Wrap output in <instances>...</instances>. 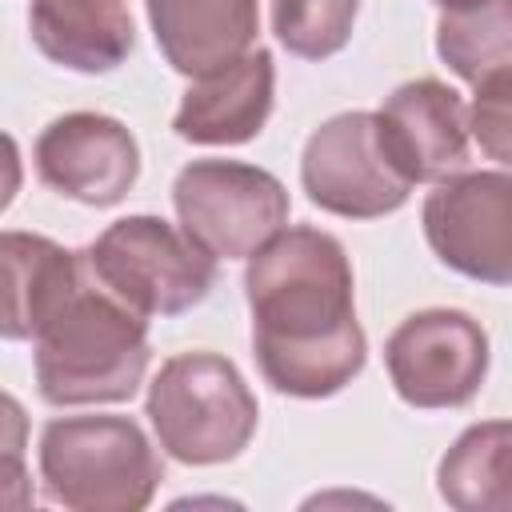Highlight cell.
I'll use <instances>...</instances> for the list:
<instances>
[{
    "label": "cell",
    "instance_id": "6da1fadb",
    "mask_svg": "<svg viewBox=\"0 0 512 512\" xmlns=\"http://www.w3.org/2000/svg\"><path fill=\"white\" fill-rule=\"evenodd\" d=\"M244 296L260 376L296 400H324L348 388L368 340L356 320V288L344 244L320 228H280L248 256Z\"/></svg>",
    "mask_w": 512,
    "mask_h": 512
},
{
    "label": "cell",
    "instance_id": "7a4b0ae2",
    "mask_svg": "<svg viewBox=\"0 0 512 512\" xmlns=\"http://www.w3.org/2000/svg\"><path fill=\"white\" fill-rule=\"evenodd\" d=\"M148 360V316L96 284L92 272L80 292L32 336L36 392L56 408L132 400L144 384Z\"/></svg>",
    "mask_w": 512,
    "mask_h": 512
},
{
    "label": "cell",
    "instance_id": "3957f363",
    "mask_svg": "<svg viewBox=\"0 0 512 512\" xmlns=\"http://www.w3.org/2000/svg\"><path fill=\"white\" fill-rule=\"evenodd\" d=\"M164 480L160 452L128 416H60L40 432L48 504L72 512H140Z\"/></svg>",
    "mask_w": 512,
    "mask_h": 512
},
{
    "label": "cell",
    "instance_id": "277c9868",
    "mask_svg": "<svg viewBox=\"0 0 512 512\" xmlns=\"http://www.w3.org/2000/svg\"><path fill=\"white\" fill-rule=\"evenodd\" d=\"M144 416L172 460L208 468L236 460L252 444L260 404L228 356L180 352L152 376Z\"/></svg>",
    "mask_w": 512,
    "mask_h": 512
},
{
    "label": "cell",
    "instance_id": "5b68a950",
    "mask_svg": "<svg viewBox=\"0 0 512 512\" xmlns=\"http://www.w3.org/2000/svg\"><path fill=\"white\" fill-rule=\"evenodd\" d=\"M88 272L140 316H180L216 288V256L160 216L112 220L88 248Z\"/></svg>",
    "mask_w": 512,
    "mask_h": 512
},
{
    "label": "cell",
    "instance_id": "8992f818",
    "mask_svg": "<svg viewBox=\"0 0 512 512\" xmlns=\"http://www.w3.org/2000/svg\"><path fill=\"white\" fill-rule=\"evenodd\" d=\"M172 204L192 240L216 260H248L288 224V188L244 160H192L176 172Z\"/></svg>",
    "mask_w": 512,
    "mask_h": 512
},
{
    "label": "cell",
    "instance_id": "52a82bcc",
    "mask_svg": "<svg viewBox=\"0 0 512 512\" xmlns=\"http://www.w3.org/2000/svg\"><path fill=\"white\" fill-rule=\"evenodd\" d=\"M300 184L320 212L376 220L408 204L412 180L384 148L376 112H340L324 120L300 156Z\"/></svg>",
    "mask_w": 512,
    "mask_h": 512
},
{
    "label": "cell",
    "instance_id": "ba28073f",
    "mask_svg": "<svg viewBox=\"0 0 512 512\" xmlns=\"http://www.w3.org/2000/svg\"><path fill=\"white\" fill-rule=\"evenodd\" d=\"M396 396L412 408H464L488 376V332L460 308H424L384 344Z\"/></svg>",
    "mask_w": 512,
    "mask_h": 512
},
{
    "label": "cell",
    "instance_id": "9c48e42d",
    "mask_svg": "<svg viewBox=\"0 0 512 512\" xmlns=\"http://www.w3.org/2000/svg\"><path fill=\"white\" fill-rule=\"evenodd\" d=\"M436 260L476 284H512V172H460L440 180L420 212Z\"/></svg>",
    "mask_w": 512,
    "mask_h": 512
},
{
    "label": "cell",
    "instance_id": "30bf717a",
    "mask_svg": "<svg viewBox=\"0 0 512 512\" xmlns=\"http://www.w3.org/2000/svg\"><path fill=\"white\" fill-rule=\"evenodd\" d=\"M36 176L88 208L120 204L140 176V144L136 136L104 112H68L56 116L32 148Z\"/></svg>",
    "mask_w": 512,
    "mask_h": 512
},
{
    "label": "cell",
    "instance_id": "8fae6325",
    "mask_svg": "<svg viewBox=\"0 0 512 512\" xmlns=\"http://www.w3.org/2000/svg\"><path fill=\"white\" fill-rule=\"evenodd\" d=\"M376 120L388 156L412 184H440L468 168V108L444 80L420 76L400 84Z\"/></svg>",
    "mask_w": 512,
    "mask_h": 512
},
{
    "label": "cell",
    "instance_id": "7c38bea8",
    "mask_svg": "<svg viewBox=\"0 0 512 512\" xmlns=\"http://www.w3.org/2000/svg\"><path fill=\"white\" fill-rule=\"evenodd\" d=\"M276 64L268 48L244 52L236 64L192 80L184 92L172 132L188 144H248L272 116Z\"/></svg>",
    "mask_w": 512,
    "mask_h": 512
},
{
    "label": "cell",
    "instance_id": "4fadbf2b",
    "mask_svg": "<svg viewBox=\"0 0 512 512\" xmlns=\"http://www.w3.org/2000/svg\"><path fill=\"white\" fill-rule=\"evenodd\" d=\"M160 56L180 76H208L256 48L260 0H144Z\"/></svg>",
    "mask_w": 512,
    "mask_h": 512
},
{
    "label": "cell",
    "instance_id": "5bb4252c",
    "mask_svg": "<svg viewBox=\"0 0 512 512\" xmlns=\"http://www.w3.org/2000/svg\"><path fill=\"white\" fill-rule=\"evenodd\" d=\"M4 256V340H32L88 280L84 252H72L48 236L8 228L0 236Z\"/></svg>",
    "mask_w": 512,
    "mask_h": 512
},
{
    "label": "cell",
    "instance_id": "9a60e30c",
    "mask_svg": "<svg viewBox=\"0 0 512 512\" xmlns=\"http://www.w3.org/2000/svg\"><path fill=\"white\" fill-rule=\"evenodd\" d=\"M28 32L52 64L84 76L120 68L136 48V24L124 0H32Z\"/></svg>",
    "mask_w": 512,
    "mask_h": 512
},
{
    "label": "cell",
    "instance_id": "2e32d148",
    "mask_svg": "<svg viewBox=\"0 0 512 512\" xmlns=\"http://www.w3.org/2000/svg\"><path fill=\"white\" fill-rule=\"evenodd\" d=\"M436 488L456 512H512V420L468 424L440 456Z\"/></svg>",
    "mask_w": 512,
    "mask_h": 512
},
{
    "label": "cell",
    "instance_id": "e0dca14e",
    "mask_svg": "<svg viewBox=\"0 0 512 512\" xmlns=\"http://www.w3.org/2000/svg\"><path fill=\"white\" fill-rule=\"evenodd\" d=\"M436 52L472 88L512 72V0H464L440 8Z\"/></svg>",
    "mask_w": 512,
    "mask_h": 512
},
{
    "label": "cell",
    "instance_id": "ac0fdd59",
    "mask_svg": "<svg viewBox=\"0 0 512 512\" xmlns=\"http://www.w3.org/2000/svg\"><path fill=\"white\" fill-rule=\"evenodd\" d=\"M360 0H272V32L300 60H328L352 40Z\"/></svg>",
    "mask_w": 512,
    "mask_h": 512
},
{
    "label": "cell",
    "instance_id": "d6986e66",
    "mask_svg": "<svg viewBox=\"0 0 512 512\" xmlns=\"http://www.w3.org/2000/svg\"><path fill=\"white\" fill-rule=\"evenodd\" d=\"M468 128L488 160L512 168V72H500L476 84Z\"/></svg>",
    "mask_w": 512,
    "mask_h": 512
},
{
    "label": "cell",
    "instance_id": "ffe728a7",
    "mask_svg": "<svg viewBox=\"0 0 512 512\" xmlns=\"http://www.w3.org/2000/svg\"><path fill=\"white\" fill-rule=\"evenodd\" d=\"M432 4H440V8H452V4H464V0H432Z\"/></svg>",
    "mask_w": 512,
    "mask_h": 512
}]
</instances>
